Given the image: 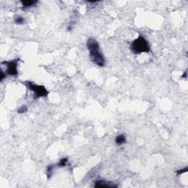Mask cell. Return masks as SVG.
Listing matches in <instances>:
<instances>
[{
    "mask_svg": "<svg viewBox=\"0 0 188 188\" xmlns=\"http://www.w3.org/2000/svg\"><path fill=\"white\" fill-rule=\"evenodd\" d=\"M87 47L89 50L92 62L98 66H104L105 65V59L100 49V46L98 41L93 38H89L87 42Z\"/></svg>",
    "mask_w": 188,
    "mask_h": 188,
    "instance_id": "6da1fadb",
    "label": "cell"
},
{
    "mask_svg": "<svg viewBox=\"0 0 188 188\" xmlns=\"http://www.w3.org/2000/svg\"><path fill=\"white\" fill-rule=\"evenodd\" d=\"M131 49L134 54L149 52L151 50L149 43L143 35H140L131 44Z\"/></svg>",
    "mask_w": 188,
    "mask_h": 188,
    "instance_id": "7a4b0ae2",
    "label": "cell"
},
{
    "mask_svg": "<svg viewBox=\"0 0 188 188\" xmlns=\"http://www.w3.org/2000/svg\"><path fill=\"white\" fill-rule=\"evenodd\" d=\"M25 85L29 90H32L34 93L35 98H38L41 97H46L49 94L48 90L43 85H38L32 83V82H26Z\"/></svg>",
    "mask_w": 188,
    "mask_h": 188,
    "instance_id": "3957f363",
    "label": "cell"
},
{
    "mask_svg": "<svg viewBox=\"0 0 188 188\" xmlns=\"http://www.w3.org/2000/svg\"><path fill=\"white\" fill-rule=\"evenodd\" d=\"M18 61L19 60H13L10 61H4L2 62V64H5L7 66V74L9 76H17L18 75Z\"/></svg>",
    "mask_w": 188,
    "mask_h": 188,
    "instance_id": "277c9868",
    "label": "cell"
},
{
    "mask_svg": "<svg viewBox=\"0 0 188 188\" xmlns=\"http://www.w3.org/2000/svg\"><path fill=\"white\" fill-rule=\"evenodd\" d=\"M94 186L96 187H118L117 184H113V182L104 180L96 181Z\"/></svg>",
    "mask_w": 188,
    "mask_h": 188,
    "instance_id": "5b68a950",
    "label": "cell"
},
{
    "mask_svg": "<svg viewBox=\"0 0 188 188\" xmlns=\"http://www.w3.org/2000/svg\"><path fill=\"white\" fill-rule=\"evenodd\" d=\"M38 3L37 1H32V0H26V1H22L21 4H22V9H26V8H31L33 7L35 4Z\"/></svg>",
    "mask_w": 188,
    "mask_h": 188,
    "instance_id": "8992f818",
    "label": "cell"
},
{
    "mask_svg": "<svg viewBox=\"0 0 188 188\" xmlns=\"http://www.w3.org/2000/svg\"><path fill=\"white\" fill-rule=\"evenodd\" d=\"M126 139L124 135H119L117 136L115 138V143L118 146H121L124 143H126Z\"/></svg>",
    "mask_w": 188,
    "mask_h": 188,
    "instance_id": "52a82bcc",
    "label": "cell"
},
{
    "mask_svg": "<svg viewBox=\"0 0 188 188\" xmlns=\"http://www.w3.org/2000/svg\"><path fill=\"white\" fill-rule=\"evenodd\" d=\"M14 21H15V24H23L25 22V20L24 19L21 17V16H20V15H16L15 16V18H14Z\"/></svg>",
    "mask_w": 188,
    "mask_h": 188,
    "instance_id": "ba28073f",
    "label": "cell"
},
{
    "mask_svg": "<svg viewBox=\"0 0 188 188\" xmlns=\"http://www.w3.org/2000/svg\"><path fill=\"white\" fill-rule=\"evenodd\" d=\"M68 164V159L67 158H63L60 160V162H58L57 165L59 167H64Z\"/></svg>",
    "mask_w": 188,
    "mask_h": 188,
    "instance_id": "9c48e42d",
    "label": "cell"
},
{
    "mask_svg": "<svg viewBox=\"0 0 188 188\" xmlns=\"http://www.w3.org/2000/svg\"><path fill=\"white\" fill-rule=\"evenodd\" d=\"M27 107H26V106L25 105H22L20 107V108L18 109L17 110V112L19 113H26L27 112Z\"/></svg>",
    "mask_w": 188,
    "mask_h": 188,
    "instance_id": "30bf717a",
    "label": "cell"
},
{
    "mask_svg": "<svg viewBox=\"0 0 188 188\" xmlns=\"http://www.w3.org/2000/svg\"><path fill=\"white\" fill-rule=\"evenodd\" d=\"M53 168H54L53 165H49V167L47 168V176H48V178H50V177L52 176L53 172Z\"/></svg>",
    "mask_w": 188,
    "mask_h": 188,
    "instance_id": "8fae6325",
    "label": "cell"
},
{
    "mask_svg": "<svg viewBox=\"0 0 188 188\" xmlns=\"http://www.w3.org/2000/svg\"><path fill=\"white\" fill-rule=\"evenodd\" d=\"M187 170H188L187 167H186V168H184V169H181V170H177L176 173L178 174V175H181V174H182V173L187 172Z\"/></svg>",
    "mask_w": 188,
    "mask_h": 188,
    "instance_id": "7c38bea8",
    "label": "cell"
},
{
    "mask_svg": "<svg viewBox=\"0 0 188 188\" xmlns=\"http://www.w3.org/2000/svg\"><path fill=\"white\" fill-rule=\"evenodd\" d=\"M6 77V73L4 74L3 71H1V77H0V81L1 82H2L3 81V79H4Z\"/></svg>",
    "mask_w": 188,
    "mask_h": 188,
    "instance_id": "4fadbf2b",
    "label": "cell"
},
{
    "mask_svg": "<svg viewBox=\"0 0 188 188\" xmlns=\"http://www.w3.org/2000/svg\"><path fill=\"white\" fill-rule=\"evenodd\" d=\"M186 76H187V71H185V72H184V75H182V77H184V78H185V77H186Z\"/></svg>",
    "mask_w": 188,
    "mask_h": 188,
    "instance_id": "5bb4252c",
    "label": "cell"
}]
</instances>
